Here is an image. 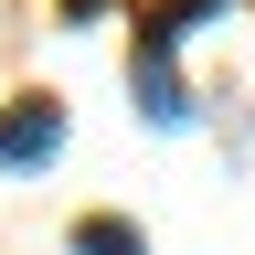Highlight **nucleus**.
<instances>
[{
    "instance_id": "1",
    "label": "nucleus",
    "mask_w": 255,
    "mask_h": 255,
    "mask_svg": "<svg viewBox=\"0 0 255 255\" xmlns=\"http://www.w3.org/2000/svg\"><path fill=\"white\" fill-rule=\"evenodd\" d=\"M170 43H181V21H149L138 43H128V96H138V117L170 138V128H191V85L170 75Z\"/></svg>"
},
{
    "instance_id": "2",
    "label": "nucleus",
    "mask_w": 255,
    "mask_h": 255,
    "mask_svg": "<svg viewBox=\"0 0 255 255\" xmlns=\"http://www.w3.org/2000/svg\"><path fill=\"white\" fill-rule=\"evenodd\" d=\"M64 159V96H11L0 107V170H53Z\"/></svg>"
},
{
    "instance_id": "3",
    "label": "nucleus",
    "mask_w": 255,
    "mask_h": 255,
    "mask_svg": "<svg viewBox=\"0 0 255 255\" xmlns=\"http://www.w3.org/2000/svg\"><path fill=\"white\" fill-rule=\"evenodd\" d=\"M64 255H149V234H138L128 213H85L75 234H64Z\"/></svg>"
}]
</instances>
